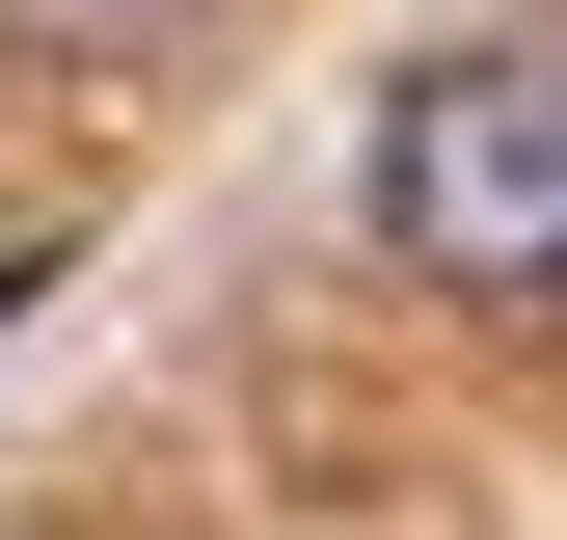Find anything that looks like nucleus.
Returning <instances> with one entry per match:
<instances>
[{
    "label": "nucleus",
    "mask_w": 567,
    "mask_h": 540,
    "mask_svg": "<svg viewBox=\"0 0 567 540\" xmlns=\"http://www.w3.org/2000/svg\"><path fill=\"white\" fill-rule=\"evenodd\" d=\"M379 270H433V298H540L567 270V82H540V28L379 82Z\"/></svg>",
    "instance_id": "1"
},
{
    "label": "nucleus",
    "mask_w": 567,
    "mask_h": 540,
    "mask_svg": "<svg viewBox=\"0 0 567 540\" xmlns=\"http://www.w3.org/2000/svg\"><path fill=\"white\" fill-rule=\"evenodd\" d=\"M28 28H109V54H135V28H189V0H28Z\"/></svg>",
    "instance_id": "2"
}]
</instances>
